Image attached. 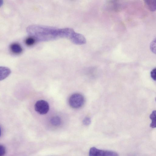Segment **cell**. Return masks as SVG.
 Returning a JSON list of instances; mask_svg holds the SVG:
<instances>
[{
	"mask_svg": "<svg viewBox=\"0 0 156 156\" xmlns=\"http://www.w3.org/2000/svg\"><path fill=\"white\" fill-rule=\"evenodd\" d=\"M27 33L39 41H47L59 38L69 39L72 30L71 28H57L39 25H32L26 29Z\"/></svg>",
	"mask_w": 156,
	"mask_h": 156,
	"instance_id": "6da1fadb",
	"label": "cell"
},
{
	"mask_svg": "<svg viewBox=\"0 0 156 156\" xmlns=\"http://www.w3.org/2000/svg\"><path fill=\"white\" fill-rule=\"evenodd\" d=\"M84 99L81 94L76 93L72 94L69 97V105L74 108H78L81 107L84 104Z\"/></svg>",
	"mask_w": 156,
	"mask_h": 156,
	"instance_id": "7a4b0ae2",
	"label": "cell"
},
{
	"mask_svg": "<svg viewBox=\"0 0 156 156\" xmlns=\"http://www.w3.org/2000/svg\"><path fill=\"white\" fill-rule=\"evenodd\" d=\"M34 107L35 111L38 114L42 115L47 114L49 109L48 103L43 100L37 101L35 103Z\"/></svg>",
	"mask_w": 156,
	"mask_h": 156,
	"instance_id": "3957f363",
	"label": "cell"
},
{
	"mask_svg": "<svg viewBox=\"0 0 156 156\" xmlns=\"http://www.w3.org/2000/svg\"><path fill=\"white\" fill-rule=\"evenodd\" d=\"M70 40L74 44L79 45L84 44L86 41L84 36L76 32L75 33Z\"/></svg>",
	"mask_w": 156,
	"mask_h": 156,
	"instance_id": "277c9868",
	"label": "cell"
},
{
	"mask_svg": "<svg viewBox=\"0 0 156 156\" xmlns=\"http://www.w3.org/2000/svg\"><path fill=\"white\" fill-rule=\"evenodd\" d=\"M0 80H4L11 73L10 69L8 67L1 66L0 67Z\"/></svg>",
	"mask_w": 156,
	"mask_h": 156,
	"instance_id": "5b68a950",
	"label": "cell"
},
{
	"mask_svg": "<svg viewBox=\"0 0 156 156\" xmlns=\"http://www.w3.org/2000/svg\"><path fill=\"white\" fill-rule=\"evenodd\" d=\"M97 156H118V154L115 151L99 149Z\"/></svg>",
	"mask_w": 156,
	"mask_h": 156,
	"instance_id": "8992f818",
	"label": "cell"
},
{
	"mask_svg": "<svg viewBox=\"0 0 156 156\" xmlns=\"http://www.w3.org/2000/svg\"><path fill=\"white\" fill-rule=\"evenodd\" d=\"M145 5L147 8L151 11L156 10V0H148L145 1Z\"/></svg>",
	"mask_w": 156,
	"mask_h": 156,
	"instance_id": "52a82bcc",
	"label": "cell"
},
{
	"mask_svg": "<svg viewBox=\"0 0 156 156\" xmlns=\"http://www.w3.org/2000/svg\"><path fill=\"white\" fill-rule=\"evenodd\" d=\"M10 50L14 54H19L21 53L22 48L20 45L16 43L12 44L10 46Z\"/></svg>",
	"mask_w": 156,
	"mask_h": 156,
	"instance_id": "ba28073f",
	"label": "cell"
},
{
	"mask_svg": "<svg viewBox=\"0 0 156 156\" xmlns=\"http://www.w3.org/2000/svg\"><path fill=\"white\" fill-rule=\"evenodd\" d=\"M51 124L55 126H58L60 125L61 120L60 117L58 116L52 117L50 119Z\"/></svg>",
	"mask_w": 156,
	"mask_h": 156,
	"instance_id": "9c48e42d",
	"label": "cell"
},
{
	"mask_svg": "<svg viewBox=\"0 0 156 156\" xmlns=\"http://www.w3.org/2000/svg\"><path fill=\"white\" fill-rule=\"evenodd\" d=\"M151 122L150 126L152 128L156 127V110L153 111L150 115Z\"/></svg>",
	"mask_w": 156,
	"mask_h": 156,
	"instance_id": "30bf717a",
	"label": "cell"
},
{
	"mask_svg": "<svg viewBox=\"0 0 156 156\" xmlns=\"http://www.w3.org/2000/svg\"><path fill=\"white\" fill-rule=\"evenodd\" d=\"M150 48L151 51L156 54V38H154L151 42Z\"/></svg>",
	"mask_w": 156,
	"mask_h": 156,
	"instance_id": "8fae6325",
	"label": "cell"
},
{
	"mask_svg": "<svg viewBox=\"0 0 156 156\" xmlns=\"http://www.w3.org/2000/svg\"><path fill=\"white\" fill-rule=\"evenodd\" d=\"M35 39L33 37H30L27 38L25 40L26 44L28 46H31L34 44Z\"/></svg>",
	"mask_w": 156,
	"mask_h": 156,
	"instance_id": "7c38bea8",
	"label": "cell"
},
{
	"mask_svg": "<svg viewBox=\"0 0 156 156\" xmlns=\"http://www.w3.org/2000/svg\"><path fill=\"white\" fill-rule=\"evenodd\" d=\"M98 150L94 147L91 148L89 151V156H97Z\"/></svg>",
	"mask_w": 156,
	"mask_h": 156,
	"instance_id": "4fadbf2b",
	"label": "cell"
},
{
	"mask_svg": "<svg viewBox=\"0 0 156 156\" xmlns=\"http://www.w3.org/2000/svg\"><path fill=\"white\" fill-rule=\"evenodd\" d=\"M6 153L5 147L2 145H0V156H4Z\"/></svg>",
	"mask_w": 156,
	"mask_h": 156,
	"instance_id": "5bb4252c",
	"label": "cell"
},
{
	"mask_svg": "<svg viewBox=\"0 0 156 156\" xmlns=\"http://www.w3.org/2000/svg\"><path fill=\"white\" fill-rule=\"evenodd\" d=\"M151 78L154 80L156 81V68L153 69L150 73Z\"/></svg>",
	"mask_w": 156,
	"mask_h": 156,
	"instance_id": "9a60e30c",
	"label": "cell"
},
{
	"mask_svg": "<svg viewBox=\"0 0 156 156\" xmlns=\"http://www.w3.org/2000/svg\"><path fill=\"white\" fill-rule=\"evenodd\" d=\"M83 123L85 125L87 126L89 125L91 123L90 118L88 117L85 118L83 121Z\"/></svg>",
	"mask_w": 156,
	"mask_h": 156,
	"instance_id": "2e32d148",
	"label": "cell"
},
{
	"mask_svg": "<svg viewBox=\"0 0 156 156\" xmlns=\"http://www.w3.org/2000/svg\"><path fill=\"white\" fill-rule=\"evenodd\" d=\"M155 101H156V98H155Z\"/></svg>",
	"mask_w": 156,
	"mask_h": 156,
	"instance_id": "e0dca14e",
	"label": "cell"
}]
</instances>
